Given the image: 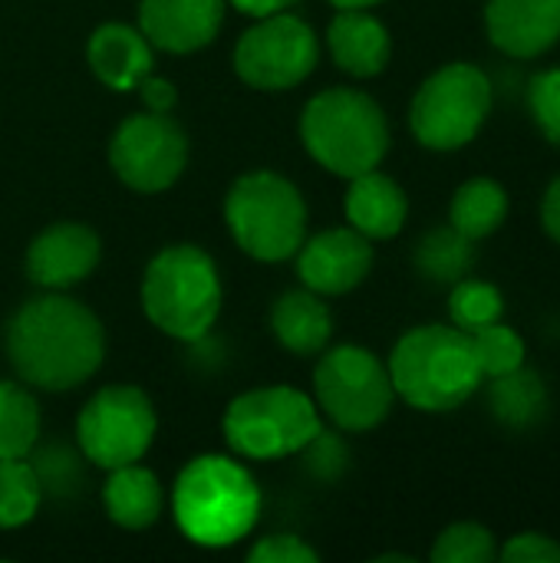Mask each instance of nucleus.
<instances>
[{
  "label": "nucleus",
  "mask_w": 560,
  "mask_h": 563,
  "mask_svg": "<svg viewBox=\"0 0 560 563\" xmlns=\"http://www.w3.org/2000/svg\"><path fill=\"white\" fill-rule=\"evenodd\" d=\"M528 106L548 142L560 145V66L545 69L528 86Z\"/></svg>",
  "instance_id": "obj_30"
},
{
  "label": "nucleus",
  "mask_w": 560,
  "mask_h": 563,
  "mask_svg": "<svg viewBox=\"0 0 560 563\" xmlns=\"http://www.w3.org/2000/svg\"><path fill=\"white\" fill-rule=\"evenodd\" d=\"M327 3H333L337 10H347V7H376V3H383V0H327Z\"/></svg>",
  "instance_id": "obj_36"
},
{
  "label": "nucleus",
  "mask_w": 560,
  "mask_h": 563,
  "mask_svg": "<svg viewBox=\"0 0 560 563\" xmlns=\"http://www.w3.org/2000/svg\"><path fill=\"white\" fill-rule=\"evenodd\" d=\"M429 558L436 563H492L498 558V544L488 528L462 521L436 538Z\"/></svg>",
  "instance_id": "obj_29"
},
{
  "label": "nucleus",
  "mask_w": 560,
  "mask_h": 563,
  "mask_svg": "<svg viewBox=\"0 0 560 563\" xmlns=\"http://www.w3.org/2000/svg\"><path fill=\"white\" fill-rule=\"evenodd\" d=\"M271 333L287 353L317 356L327 350V343L333 336L330 307L320 300V294H314L307 287L284 290L271 307Z\"/></svg>",
  "instance_id": "obj_20"
},
{
  "label": "nucleus",
  "mask_w": 560,
  "mask_h": 563,
  "mask_svg": "<svg viewBox=\"0 0 560 563\" xmlns=\"http://www.w3.org/2000/svg\"><path fill=\"white\" fill-rule=\"evenodd\" d=\"M389 366L366 346L343 343L323 350L314 369V402L343 432H370L393 409Z\"/></svg>",
  "instance_id": "obj_8"
},
{
  "label": "nucleus",
  "mask_w": 560,
  "mask_h": 563,
  "mask_svg": "<svg viewBox=\"0 0 560 563\" xmlns=\"http://www.w3.org/2000/svg\"><path fill=\"white\" fill-rule=\"evenodd\" d=\"M386 366L396 396L419 412H452L465 406L485 379L472 336L442 323H426L403 333Z\"/></svg>",
  "instance_id": "obj_3"
},
{
  "label": "nucleus",
  "mask_w": 560,
  "mask_h": 563,
  "mask_svg": "<svg viewBox=\"0 0 560 563\" xmlns=\"http://www.w3.org/2000/svg\"><path fill=\"white\" fill-rule=\"evenodd\" d=\"M152 53L155 46L145 40V33L119 20L96 26L86 43V63L92 76L116 92H132L152 73Z\"/></svg>",
  "instance_id": "obj_17"
},
{
  "label": "nucleus",
  "mask_w": 560,
  "mask_h": 563,
  "mask_svg": "<svg viewBox=\"0 0 560 563\" xmlns=\"http://www.w3.org/2000/svg\"><path fill=\"white\" fill-rule=\"evenodd\" d=\"M228 0H139V30L155 49L195 53L224 23Z\"/></svg>",
  "instance_id": "obj_15"
},
{
  "label": "nucleus",
  "mask_w": 560,
  "mask_h": 563,
  "mask_svg": "<svg viewBox=\"0 0 560 563\" xmlns=\"http://www.w3.org/2000/svg\"><path fill=\"white\" fill-rule=\"evenodd\" d=\"M102 508L109 521H116L125 531L152 528L165 508V492L158 475L139 462L109 468V478L102 485Z\"/></svg>",
  "instance_id": "obj_21"
},
{
  "label": "nucleus",
  "mask_w": 560,
  "mask_h": 563,
  "mask_svg": "<svg viewBox=\"0 0 560 563\" xmlns=\"http://www.w3.org/2000/svg\"><path fill=\"white\" fill-rule=\"evenodd\" d=\"M327 49L343 73L370 79L389 66L393 40L386 23L373 16L366 7H347L337 10V16L327 26Z\"/></svg>",
  "instance_id": "obj_18"
},
{
  "label": "nucleus",
  "mask_w": 560,
  "mask_h": 563,
  "mask_svg": "<svg viewBox=\"0 0 560 563\" xmlns=\"http://www.w3.org/2000/svg\"><path fill=\"white\" fill-rule=\"evenodd\" d=\"M541 224L545 231L560 244V175L548 185L545 201H541Z\"/></svg>",
  "instance_id": "obj_34"
},
{
  "label": "nucleus",
  "mask_w": 560,
  "mask_h": 563,
  "mask_svg": "<svg viewBox=\"0 0 560 563\" xmlns=\"http://www.w3.org/2000/svg\"><path fill=\"white\" fill-rule=\"evenodd\" d=\"M488 406L508 429H531L548 412V386L535 369L518 366L505 376H492Z\"/></svg>",
  "instance_id": "obj_23"
},
{
  "label": "nucleus",
  "mask_w": 560,
  "mask_h": 563,
  "mask_svg": "<svg viewBox=\"0 0 560 563\" xmlns=\"http://www.w3.org/2000/svg\"><path fill=\"white\" fill-rule=\"evenodd\" d=\"M485 30L502 53L535 59L560 40V0H488Z\"/></svg>",
  "instance_id": "obj_16"
},
{
  "label": "nucleus",
  "mask_w": 560,
  "mask_h": 563,
  "mask_svg": "<svg viewBox=\"0 0 560 563\" xmlns=\"http://www.w3.org/2000/svg\"><path fill=\"white\" fill-rule=\"evenodd\" d=\"M300 284L320 297H340L356 290L373 271V241L356 228H327L304 238L297 247Z\"/></svg>",
  "instance_id": "obj_13"
},
{
  "label": "nucleus",
  "mask_w": 560,
  "mask_h": 563,
  "mask_svg": "<svg viewBox=\"0 0 560 563\" xmlns=\"http://www.w3.org/2000/svg\"><path fill=\"white\" fill-rule=\"evenodd\" d=\"M234 10H241L244 16H254V20H261V16H271V13H284V10H290L297 0H228Z\"/></svg>",
  "instance_id": "obj_35"
},
{
  "label": "nucleus",
  "mask_w": 560,
  "mask_h": 563,
  "mask_svg": "<svg viewBox=\"0 0 560 563\" xmlns=\"http://www.w3.org/2000/svg\"><path fill=\"white\" fill-rule=\"evenodd\" d=\"M343 208H347L350 228H356L370 241L396 238L409 218L406 191L389 175H383L380 168H370V172L350 178V191H347Z\"/></svg>",
  "instance_id": "obj_19"
},
{
  "label": "nucleus",
  "mask_w": 560,
  "mask_h": 563,
  "mask_svg": "<svg viewBox=\"0 0 560 563\" xmlns=\"http://www.w3.org/2000/svg\"><path fill=\"white\" fill-rule=\"evenodd\" d=\"M158 416L152 399L139 386H106L99 389L76 419V439L83 459L99 468H119L142 462L152 449Z\"/></svg>",
  "instance_id": "obj_11"
},
{
  "label": "nucleus",
  "mask_w": 560,
  "mask_h": 563,
  "mask_svg": "<svg viewBox=\"0 0 560 563\" xmlns=\"http://www.w3.org/2000/svg\"><path fill=\"white\" fill-rule=\"evenodd\" d=\"M475 241H469L462 231L449 228H436L429 231L419 247H416V267L422 277L436 280V284H455L462 280L472 264H475Z\"/></svg>",
  "instance_id": "obj_25"
},
{
  "label": "nucleus",
  "mask_w": 560,
  "mask_h": 563,
  "mask_svg": "<svg viewBox=\"0 0 560 563\" xmlns=\"http://www.w3.org/2000/svg\"><path fill=\"white\" fill-rule=\"evenodd\" d=\"M234 455L274 462L304 452L320 435L317 402L294 386H261L231 399L221 419Z\"/></svg>",
  "instance_id": "obj_7"
},
{
  "label": "nucleus",
  "mask_w": 560,
  "mask_h": 563,
  "mask_svg": "<svg viewBox=\"0 0 560 563\" xmlns=\"http://www.w3.org/2000/svg\"><path fill=\"white\" fill-rule=\"evenodd\" d=\"M508 218V191L492 178H472L459 185L449 205V221L469 241H482L495 234Z\"/></svg>",
  "instance_id": "obj_22"
},
{
  "label": "nucleus",
  "mask_w": 560,
  "mask_h": 563,
  "mask_svg": "<svg viewBox=\"0 0 560 563\" xmlns=\"http://www.w3.org/2000/svg\"><path fill=\"white\" fill-rule=\"evenodd\" d=\"M43 485L36 478L33 462L0 459V531H17L30 525L40 511Z\"/></svg>",
  "instance_id": "obj_26"
},
{
  "label": "nucleus",
  "mask_w": 560,
  "mask_h": 563,
  "mask_svg": "<svg viewBox=\"0 0 560 563\" xmlns=\"http://www.w3.org/2000/svg\"><path fill=\"white\" fill-rule=\"evenodd\" d=\"M3 346L23 386L66 393L99 373L106 330L86 303L63 290H46L13 310Z\"/></svg>",
  "instance_id": "obj_1"
},
{
  "label": "nucleus",
  "mask_w": 560,
  "mask_h": 563,
  "mask_svg": "<svg viewBox=\"0 0 560 563\" xmlns=\"http://www.w3.org/2000/svg\"><path fill=\"white\" fill-rule=\"evenodd\" d=\"M505 313V297L495 284L488 280H455L452 297H449V317L459 330L475 333L488 323H498Z\"/></svg>",
  "instance_id": "obj_27"
},
{
  "label": "nucleus",
  "mask_w": 560,
  "mask_h": 563,
  "mask_svg": "<svg viewBox=\"0 0 560 563\" xmlns=\"http://www.w3.org/2000/svg\"><path fill=\"white\" fill-rule=\"evenodd\" d=\"M300 142L320 168L340 178H353L380 168L386 158L389 122L383 106L363 89L333 86L304 106Z\"/></svg>",
  "instance_id": "obj_4"
},
{
  "label": "nucleus",
  "mask_w": 560,
  "mask_h": 563,
  "mask_svg": "<svg viewBox=\"0 0 560 563\" xmlns=\"http://www.w3.org/2000/svg\"><path fill=\"white\" fill-rule=\"evenodd\" d=\"M40 439V406L23 383L0 379V459H23Z\"/></svg>",
  "instance_id": "obj_24"
},
{
  "label": "nucleus",
  "mask_w": 560,
  "mask_h": 563,
  "mask_svg": "<svg viewBox=\"0 0 560 563\" xmlns=\"http://www.w3.org/2000/svg\"><path fill=\"white\" fill-rule=\"evenodd\" d=\"M251 563H317L320 554L297 534H267L261 538L251 551H248Z\"/></svg>",
  "instance_id": "obj_31"
},
{
  "label": "nucleus",
  "mask_w": 560,
  "mask_h": 563,
  "mask_svg": "<svg viewBox=\"0 0 560 563\" xmlns=\"http://www.w3.org/2000/svg\"><path fill=\"white\" fill-rule=\"evenodd\" d=\"M135 89H139V99H142V106H145L149 112H172L175 102H178L175 82H172V79H162V76H152V73H149Z\"/></svg>",
  "instance_id": "obj_33"
},
{
  "label": "nucleus",
  "mask_w": 560,
  "mask_h": 563,
  "mask_svg": "<svg viewBox=\"0 0 560 563\" xmlns=\"http://www.w3.org/2000/svg\"><path fill=\"white\" fill-rule=\"evenodd\" d=\"M469 336H472V350H475V360H479L485 379L505 376V373L525 366V340L512 327H505L502 320L488 323Z\"/></svg>",
  "instance_id": "obj_28"
},
{
  "label": "nucleus",
  "mask_w": 560,
  "mask_h": 563,
  "mask_svg": "<svg viewBox=\"0 0 560 563\" xmlns=\"http://www.w3.org/2000/svg\"><path fill=\"white\" fill-rule=\"evenodd\" d=\"M376 561H413V558H406V554H383V558H376Z\"/></svg>",
  "instance_id": "obj_37"
},
{
  "label": "nucleus",
  "mask_w": 560,
  "mask_h": 563,
  "mask_svg": "<svg viewBox=\"0 0 560 563\" xmlns=\"http://www.w3.org/2000/svg\"><path fill=\"white\" fill-rule=\"evenodd\" d=\"M492 109V82L475 63H449L436 69L409 106V129L432 152L469 145Z\"/></svg>",
  "instance_id": "obj_9"
},
{
  "label": "nucleus",
  "mask_w": 560,
  "mask_h": 563,
  "mask_svg": "<svg viewBox=\"0 0 560 563\" xmlns=\"http://www.w3.org/2000/svg\"><path fill=\"white\" fill-rule=\"evenodd\" d=\"M498 558L505 563H560V544L548 534L525 531V534H515L498 551Z\"/></svg>",
  "instance_id": "obj_32"
},
{
  "label": "nucleus",
  "mask_w": 560,
  "mask_h": 563,
  "mask_svg": "<svg viewBox=\"0 0 560 563\" xmlns=\"http://www.w3.org/2000/svg\"><path fill=\"white\" fill-rule=\"evenodd\" d=\"M102 257L99 234L83 221H53L26 247V277L43 290H69L83 284Z\"/></svg>",
  "instance_id": "obj_14"
},
{
  "label": "nucleus",
  "mask_w": 560,
  "mask_h": 563,
  "mask_svg": "<svg viewBox=\"0 0 560 563\" xmlns=\"http://www.w3.org/2000/svg\"><path fill=\"white\" fill-rule=\"evenodd\" d=\"M224 224L248 257L281 264L290 261L307 238V201L290 178L257 168L234 178L228 188Z\"/></svg>",
  "instance_id": "obj_6"
},
{
  "label": "nucleus",
  "mask_w": 560,
  "mask_h": 563,
  "mask_svg": "<svg viewBox=\"0 0 560 563\" xmlns=\"http://www.w3.org/2000/svg\"><path fill=\"white\" fill-rule=\"evenodd\" d=\"M320 63V40L297 13H271L254 20L234 43V73L261 92L300 86Z\"/></svg>",
  "instance_id": "obj_10"
},
{
  "label": "nucleus",
  "mask_w": 560,
  "mask_h": 563,
  "mask_svg": "<svg viewBox=\"0 0 560 563\" xmlns=\"http://www.w3.org/2000/svg\"><path fill=\"white\" fill-rule=\"evenodd\" d=\"M109 165L139 195L168 191L188 165V135L172 112L125 115L109 139Z\"/></svg>",
  "instance_id": "obj_12"
},
{
  "label": "nucleus",
  "mask_w": 560,
  "mask_h": 563,
  "mask_svg": "<svg viewBox=\"0 0 560 563\" xmlns=\"http://www.w3.org/2000/svg\"><path fill=\"white\" fill-rule=\"evenodd\" d=\"M142 310L155 330L195 343L221 313V274L198 244L162 247L142 274Z\"/></svg>",
  "instance_id": "obj_5"
},
{
  "label": "nucleus",
  "mask_w": 560,
  "mask_h": 563,
  "mask_svg": "<svg viewBox=\"0 0 560 563\" xmlns=\"http://www.w3.org/2000/svg\"><path fill=\"white\" fill-rule=\"evenodd\" d=\"M178 531L198 548H231L248 538L261 518V492L251 472L228 455L191 459L172 488Z\"/></svg>",
  "instance_id": "obj_2"
}]
</instances>
